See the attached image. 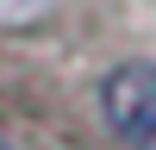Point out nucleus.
<instances>
[{
  "label": "nucleus",
  "mask_w": 156,
  "mask_h": 150,
  "mask_svg": "<svg viewBox=\"0 0 156 150\" xmlns=\"http://www.w3.org/2000/svg\"><path fill=\"white\" fill-rule=\"evenodd\" d=\"M100 106L131 150H156V62H119L100 88Z\"/></svg>",
  "instance_id": "1"
}]
</instances>
